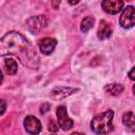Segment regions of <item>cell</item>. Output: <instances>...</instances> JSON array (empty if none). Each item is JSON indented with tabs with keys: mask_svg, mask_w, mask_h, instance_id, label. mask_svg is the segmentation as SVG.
<instances>
[{
	"mask_svg": "<svg viewBox=\"0 0 135 135\" xmlns=\"http://www.w3.org/2000/svg\"><path fill=\"white\" fill-rule=\"evenodd\" d=\"M16 55L21 63L30 69H38L39 57L28 40L18 32L12 31L0 38V57Z\"/></svg>",
	"mask_w": 135,
	"mask_h": 135,
	"instance_id": "1",
	"label": "cell"
},
{
	"mask_svg": "<svg viewBox=\"0 0 135 135\" xmlns=\"http://www.w3.org/2000/svg\"><path fill=\"white\" fill-rule=\"evenodd\" d=\"M113 116L114 112L108 110L93 118L91 121V130L95 134H109L113 131Z\"/></svg>",
	"mask_w": 135,
	"mask_h": 135,
	"instance_id": "2",
	"label": "cell"
},
{
	"mask_svg": "<svg viewBox=\"0 0 135 135\" xmlns=\"http://www.w3.org/2000/svg\"><path fill=\"white\" fill-rule=\"evenodd\" d=\"M47 24V19L44 15H38V16H34V17H30L26 22V28L30 33L37 35L39 34Z\"/></svg>",
	"mask_w": 135,
	"mask_h": 135,
	"instance_id": "3",
	"label": "cell"
},
{
	"mask_svg": "<svg viewBox=\"0 0 135 135\" xmlns=\"http://www.w3.org/2000/svg\"><path fill=\"white\" fill-rule=\"evenodd\" d=\"M56 115H57V121H58V126L64 130V131H68L70 130L74 122L73 120L70 118V116L68 115V111H66V108L64 105H58L57 107V110H56Z\"/></svg>",
	"mask_w": 135,
	"mask_h": 135,
	"instance_id": "4",
	"label": "cell"
},
{
	"mask_svg": "<svg viewBox=\"0 0 135 135\" xmlns=\"http://www.w3.org/2000/svg\"><path fill=\"white\" fill-rule=\"evenodd\" d=\"M119 23L123 28L133 27L135 24V9L134 6L129 5L123 8V12L119 18Z\"/></svg>",
	"mask_w": 135,
	"mask_h": 135,
	"instance_id": "5",
	"label": "cell"
},
{
	"mask_svg": "<svg viewBox=\"0 0 135 135\" xmlns=\"http://www.w3.org/2000/svg\"><path fill=\"white\" fill-rule=\"evenodd\" d=\"M23 126H24L25 131L28 134H33V135L39 134L41 132V129H42V126H41L40 120L37 117L32 116V115H28V116H26L24 118Z\"/></svg>",
	"mask_w": 135,
	"mask_h": 135,
	"instance_id": "6",
	"label": "cell"
},
{
	"mask_svg": "<svg viewBox=\"0 0 135 135\" xmlns=\"http://www.w3.org/2000/svg\"><path fill=\"white\" fill-rule=\"evenodd\" d=\"M79 89L77 88H71V86H57L55 89H53L51 91L50 97L54 100H58V99H63L66 98L73 94H75L76 92H78Z\"/></svg>",
	"mask_w": 135,
	"mask_h": 135,
	"instance_id": "7",
	"label": "cell"
},
{
	"mask_svg": "<svg viewBox=\"0 0 135 135\" xmlns=\"http://www.w3.org/2000/svg\"><path fill=\"white\" fill-rule=\"evenodd\" d=\"M101 7L107 14L115 15V14H118L123 8V1L122 0H102Z\"/></svg>",
	"mask_w": 135,
	"mask_h": 135,
	"instance_id": "8",
	"label": "cell"
},
{
	"mask_svg": "<svg viewBox=\"0 0 135 135\" xmlns=\"http://www.w3.org/2000/svg\"><path fill=\"white\" fill-rule=\"evenodd\" d=\"M56 45H57L56 39L51 38V37L42 38V39L39 40V42H38L39 50H40V52H41L43 55H50V54H52V53L54 52Z\"/></svg>",
	"mask_w": 135,
	"mask_h": 135,
	"instance_id": "9",
	"label": "cell"
},
{
	"mask_svg": "<svg viewBox=\"0 0 135 135\" xmlns=\"http://www.w3.org/2000/svg\"><path fill=\"white\" fill-rule=\"evenodd\" d=\"M112 36V27L111 24L108 23L105 20H101L99 23V27L97 31V37L100 40H104L108 39Z\"/></svg>",
	"mask_w": 135,
	"mask_h": 135,
	"instance_id": "10",
	"label": "cell"
},
{
	"mask_svg": "<svg viewBox=\"0 0 135 135\" xmlns=\"http://www.w3.org/2000/svg\"><path fill=\"white\" fill-rule=\"evenodd\" d=\"M104 90L107 93H109L110 95L113 96H118L119 94H121L124 90L123 85L120 83H111V84H107L104 86Z\"/></svg>",
	"mask_w": 135,
	"mask_h": 135,
	"instance_id": "11",
	"label": "cell"
},
{
	"mask_svg": "<svg viewBox=\"0 0 135 135\" xmlns=\"http://www.w3.org/2000/svg\"><path fill=\"white\" fill-rule=\"evenodd\" d=\"M122 123L128 129H130L131 131H134V129H135V116H134V113L131 112V111L124 113L123 116H122Z\"/></svg>",
	"mask_w": 135,
	"mask_h": 135,
	"instance_id": "12",
	"label": "cell"
},
{
	"mask_svg": "<svg viewBox=\"0 0 135 135\" xmlns=\"http://www.w3.org/2000/svg\"><path fill=\"white\" fill-rule=\"evenodd\" d=\"M94 23H95V18L93 16L84 17L81 20V23H80V31L82 33H88L94 26Z\"/></svg>",
	"mask_w": 135,
	"mask_h": 135,
	"instance_id": "13",
	"label": "cell"
},
{
	"mask_svg": "<svg viewBox=\"0 0 135 135\" xmlns=\"http://www.w3.org/2000/svg\"><path fill=\"white\" fill-rule=\"evenodd\" d=\"M4 69L8 75H15L18 71L17 62L12 58H7L4 60Z\"/></svg>",
	"mask_w": 135,
	"mask_h": 135,
	"instance_id": "14",
	"label": "cell"
},
{
	"mask_svg": "<svg viewBox=\"0 0 135 135\" xmlns=\"http://www.w3.org/2000/svg\"><path fill=\"white\" fill-rule=\"evenodd\" d=\"M58 129H59V126L56 124L53 120L49 121V131H50L51 133H56V132L58 131Z\"/></svg>",
	"mask_w": 135,
	"mask_h": 135,
	"instance_id": "15",
	"label": "cell"
},
{
	"mask_svg": "<svg viewBox=\"0 0 135 135\" xmlns=\"http://www.w3.org/2000/svg\"><path fill=\"white\" fill-rule=\"evenodd\" d=\"M6 110V102L2 98H0V115H3Z\"/></svg>",
	"mask_w": 135,
	"mask_h": 135,
	"instance_id": "16",
	"label": "cell"
},
{
	"mask_svg": "<svg viewBox=\"0 0 135 135\" xmlns=\"http://www.w3.org/2000/svg\"><path fill=\"white\" fill-rule=\"evenodd\" d=\"M50 109H51V105L49 103H43L40 107V113L41 114H45V113H47L50 111Z\"/></svg>",
	"mask_w": 135,
	"mask_h": 135,
	"instance_id": "17",
	"label": "cell"
},
{
	"mask_svg": "<svg viewBox=\"0 0 135 135\" xmlns=\"http://www.w3.org/2000/svg\"><path fill=\"white\" fill-rule=\"evenodd\" d=\"M60 2H61V0H51V4H52V6H53L55 9H57V8L59 7Z\"/></svg>",
	"mask_w": 135,
	"mask_h": 135,
	"instance_id": "18",
	"label": "cell"
},
{
	"mask_svg": "<svg viewBox=\"0 0 135 135\" xmlns=\"http://www.w3.org/2000/svg\"><path fill=\"white\" fill-rule=\"evenodd\" d=\"M129 78L131 80H134L135 79V68H132L131 71L129 72Z\"/></svg>",
	"mask_w": 135,
	"mask_h": 135,
	"instance_id": "19",
	"label": "cell"
},
{
	"mask_svg": "<svg viewBox=\"0 0 135 135\" xmlns=\"http://www.w3.org/2000/svg\"><path fill=\"white\" fill-rule=\"evenodd\" d=\"M79 1H80V0H68V2H69L71 5H76V4L79 3Z\"/></svg>",
	"mask_w": 135,
	"mask_h": 135,
	"instance_id": "20",
	"label": "cell"
},
{
	"mask_svg": "<svg viewBox=\"0 0 135 135\" xmlns=\"http://www.w3.org/2000/svg\"><path fill=\"white\" fill-rule=\"evenodd\" d=\"M2 80H3V76H2V73H1V71H0V84L2 83Z\"/></svg>",
	"mask_w": 135,
	"mask_h": 135,
	"instance_id": "21",
	"label": "cell"
}]
</instances>
